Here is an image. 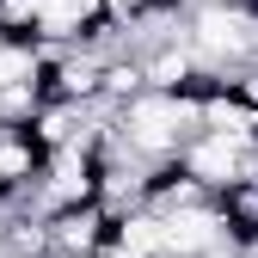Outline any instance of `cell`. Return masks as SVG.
<instances>
[{"instance_id": "1", "label": "cell", "mask_w": 258, "mask_h": 258, "mask_svg": "<svg viewBox=\"0 0 258 258\" xmlns=\"http://www.w3.org/2000/svg\"><path fill=\"white\" fill-rule=\"evenodd\" d=\"M203 129V105H197V92H160V86H148V92H136L123 111H117V123H111V136L129 148V154H142V160H178V148L190 142Z\"/></svg>"}, {"instance_id": "2", "label": "cell", "mask_w": 258, "mask_h": 258, "mask_svg": "<svg viewBox=\"0 0 258 258\" xmlns=\"http://www.w3.org/2000/svg\"><path fill=\"white\" fill-rule=\"evenodd\" d=\"M43 221H49L55 252H74V258H99V252L117 240V215H111L99 197L68 203V209H55V215H43Z\"/></svg>"}]
</instances>
